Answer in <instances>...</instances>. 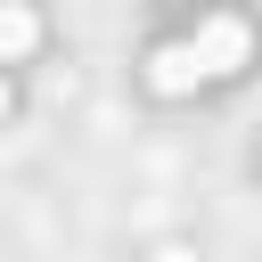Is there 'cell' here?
I'll return each instance as SVG.
<instances>
[{
  "label": "cell",
  "instance_id": "6da1fadb",
  "mask_svg": "<svg viewBox=\"0 0 262 262\" xmlns=\"http://www.w3.org/2000/svg\"><path fill=\"white\" fill-rule=\"evenodd\" d=\"M188 49H196V66H205V82H221V74H237L246 66V49H254V33H246V16H205L196 33H188Z\"/></svg>",
  "mask_w": 262,
  "mask_h": 262
},
{
  "label": "cell",
  "instance_id": "7a4b0ae2",
  "mask_svg": "<svg viewBox=\"0 0 262 262\" xmlns=\"http://www.w3.org/2000/svg\"><path fill=\"white\" fill-rule=\"evenodd\" d=\"M147 82H156L164 98H180V90H196V82H205V66H196V49H188V41H164V49L147 57Z\"/></svg>",
  "mask_w": 262,
  "mask_h": 262
},
{
  "label": "cell",
  "instance_id": "3957f363",
  "mask_svg": "<svg viewBox=\"0 0 262 262\" xmlns=\"http://www.w3.org/2000/svg\"><path fill=\"white\" fill-rule=\"evenodd\" d=\"M33 41H41V16H33L25 0H0V66H8V57H25Z\"/></svg>",
  "mask_w": 262,
  "mask_h": 262
},
{
  "label": "cell",
  "instance_id": "277c9868",
  "mask_svg": "<svg viewBox=\"0 0 262 262\" xmlns=\"http://www.w3.org/2000/svg\"><path fill=\"white\" fill-rule=\"evenodd\" d=\"M156 262H196V254H188V246H164V254H156Z\"/></svg>",
  "mask_w": 262,
  "mask_h": 262
},
{
  "label": "cell",
  "instance_id": "5b68a950",
  "mask_svg": "<svg viewBox=\"0 0 262 262\" xmlns=\"http://www.w3.org/2000/svg\"><path fill=\"white\" fill-rule=\"evenodd\" d=\"M0 115H8V82H0Z\"/></svg>",
  "mask_w": 262,
  "mask_h": 262
}]
</instances>
